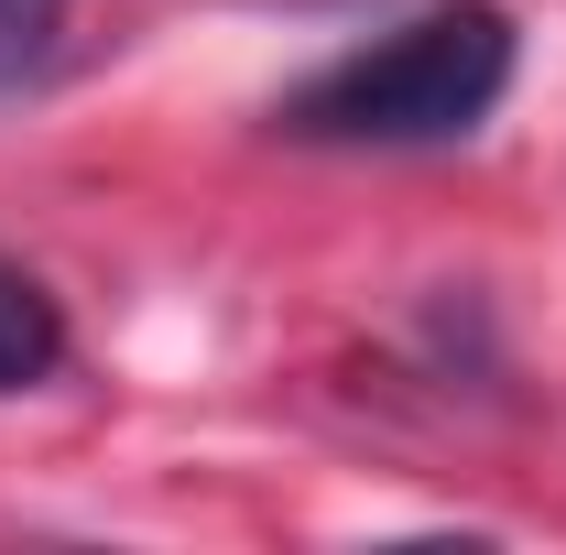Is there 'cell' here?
Instances as JSON below:
<instances>
[{
    "mask_svg": "<svg viewBox=\"0 0 566 555\" xmlns=\"http://www.w3.org/2000/svg\"><path fill=\"white\" fill-rule=\"evenodd\" d=\"M512 11L501 0H447L415 11L403 33H370L359 55L316 66L273 109L283 142H327V153H424V142H469L512 87Z\"/></svg>",
    "mask_w": 566,
    "mask_h": 555,
    "instance_id": "obj_1",
    "label": "cell"
},
{
    "mask_svg": "<svg viewBox=\"0 0 566 555\" xmlns=\"http://www.w3.org/2000/svg\"><path fill=\"white\" fill-rule=\"evenodd\" d=\"M66 370V316H55V294L22 273V262H0V392H33V381H55Z\"/></svg>",
    "mask_w": 566,
    "mask_h": 555,
    "instance_id": "obj_2",
    "label": "cell"
},
{
    "mask_svg": "<svg viewBox=\"0 0 566 555\" xmlns=\"http://www.w3.org/2000/svg\"><path fill=\"white\" fill-rule=\"evenodd\" d=\"M66 44V0H0V98H22Z\"/></svg>",
    "mask_w": 566,
    "mask_h": 555,
    "instance_id": "obj_3",
    "label": "cell"
}]
</instances>
